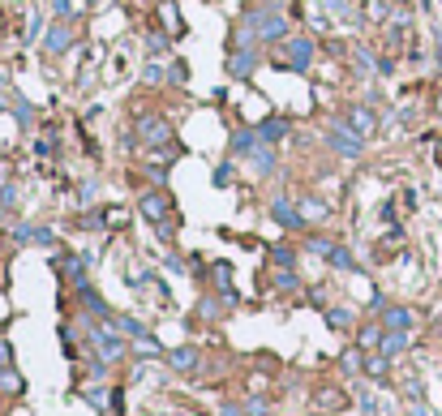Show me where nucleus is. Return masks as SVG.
<instances>
[{
	"label": "nucleus",
	"instance_id": "17",
	"mask_svg": "<svg viewBox=\"0 0 442 416\" xmlns=\"http://www.w3.org/2000/svg\"><path fill=\"white\" fill-rule=\"evenodd\" d=\"M327 262L335 266V271H352V266H357L352 249H343V244H331V253H327Z\"/></svg>",
	"mask_w": 442,
	"mask_h": 416
},
{
	"label": "nucleus",
	"instance_id": "22",
	"mask_svg": "<svg viewBox=\"0 0 442 416\" xmlns=\"http://www.w3.org/2000/svg\"><path fill=\"white\" fill-rule=\"evenodd\" d=\"M327 322H331L335 331H348V326H352V313H348V309H339V305H335V309H327Z\"/></svg>",
	"mask_w": 442,
	"mask_h": 416
},
{
	"label": "nucleus",
	"instance_id": "29",
	"mask_svg": "<svg viewBox=\"0 0 442 416\" xmlns=\"http://www.w3.org/2000/svg\"><path fill=\"white\" fill-rule=\"evenodd\" d=\"M146 47H151V52H163L167 39H163V35H151V39H146Z\"/></svg>",
	"mask_w": 442,
	"mask_h": 416
},
{
	"label": "nucleus",
	"instance_id": "15",
	"mask_svg": "<svg viewBox=\"0 0 442 416\" xmlns=\"http://www.w3.org/2000/svg\"><path fill=\"white\" fill-rule=\"evenodd\" d=\"M275 159H279V155H275V146H266V142H262V146H258V151L249 155V163L258 167V172H262V176H266V172H275Z\"/></svg>",
	"mask_w": 442,
	"mask_h": 416
},
{
	"label": "nucleus",
	"instance_id": "27",
	"mask_svg": "<svg viewBox=\"0 0 442 416\" xmlns=\"http://www.w3.org/2000/svg\"><path fill=\"white\" fill-rule=\"evenodd\" d=\"M331 244H335V240H327V236H313V240H309V249L327 258V253H331Z\"/></svg>",
	"mask_w": 442,
	"mask_h": 416
},
{
	"label": "nucleus",
	"instance_id": "2",
	"mask_svg": "<svg viewBox=\"0 0 442 416\" xmlns=\"http://www.w3.org/2000/svg\"><path fill=\"white\" fill-rule=\"evenodd\" d=\"M331 151L335 155H343V159H361L365 155V138L348 125V120H331Z\"/></svg>",
	"mask_w": 442,
	"mask_h": 416
},
{
	"label": "nucleus",
	"instance_id": "10",
	"mask_svg": "<svg viewBox=\"0 0 442 416\" xmlns=\"http://www.w3.org/2000/svg\"><path fill=\"white\" fill-rule=\"evenodd\" d=\"M343 120H348V125H352L361 138L374 133V112H370V108H348V116H343Z\"/></svg>",
	"mask_w": 442,
	"mask_h": 416
},
{
	"label": "nucleus",
	"instance_id": "14",
	"mask_svg": "<svg viewBox=\"0 0 442 416\" xmlns=\"http://www.w3.org/2000/svg\"><path fill=\"white\" fill-rule=\"evenodd\" d=\"M378 348H382V356H400V352L408 348V331H386V335L378 339Z\"/></svg>",
	"mask_w": 442,
	"mask_h": 416
},
{
	"label": "nucleus",
	"instance_id": "20",
	"mask_svg": "<svg viewBox=\"0 0 442 416\" xmlns=\"http://www.w3.org/2000/svg\"><path fill=\"white\" fill-rule=\"evenodd\" d=\"M133 352H142V356H159L163 348H159V339H155V335H146V331H142V335L133 339Z\"/></svg>",
	"mask_w": 442,
	"mask_h": 416
},
{
	"label": "nucleus",
	"instance_id": "6",
	"mask_svg": "<svg viewBox=\"0 0 442 416\" xmlns=\"http://www.w3.org/2000/svg\"><path fill=\"white\" fill-rule=\"evenodd\" d=\"M271 219H275L279 228H288V232H297V228H305V219H301L297 202H288V198H275V202H271Z\"/></svg>",
	"mask_w": 442,
	"mask_h": 416
},
{
	"label": "nucleus",
	"instance_id": "24",
	"mask_svg": "<svg viewBox=\"0 0 442 416\" xmlns=\"http://www.w3.org/2000/svg\"><path fill=\"white\" fill-rule=\"evenodd\" d=\"M167 78L177 82V86H185V82H189V65H185V60H172V69H167Z\"/></svg>",
	"mask_w": 442,
	"mask_h": 416
},
{
	"label": "nucleus",
	"instance_id": "4",
	"mask_svg": "<svg viewBox=\"0 0 442 416\" xmlns=\"http://www.w3.org/2000/svg\"><path fill=\"white\" fill-rule=\"evenodd\" d=\"M138 138L146 146H167L172 142V129H167V120H159V116H142L138 120Z\"/></svg>",
	"mask_w": 442,
	"mask_h": 416
},
{
	"label": "nucleus",
	"instance_id": "11",
	"mask_svg": "<svg viewBox=\"0 0 442 416\" xmlns=\"http://www.w3.org/2000/svg\"><path fill=\"white\" fill-rule=\"evenodd\" d=\"M142 215L151 219V224H163V215H167V198H163V193H146V198H142Z\"/></svg>",
	"mask_w": 442,
	"mask_h": 416
},
{
	"label": "nucleus",
	"instance_id": "3",
	"mask_svg": "<svg viewBox=\"0 0 442 416\" xmlns=\"http://www.w3.org/2000/svg\"><path fill=\"white\" fill-rule=\"evenodd\" d=\"M262 65V52H258V43H245V47H232V56H228V73L232 78H249V73Z\"/></svg>",
	"mask_w": 442,
	"mask_h": 416
},
{
	"label": "nucleus",
	"instance_id": "1",
	"mask_svg": "<svg viewBox=\"0 0 442 416\" xmlns=\"http://www.w3.org/2000/svg\"><path fill=\"white\" fill-rule=\"evenodd\" d=\"M240 31H249V39H254V43H271V39H279V35L288 31V22H284L279 5H258V9L245 13Z\"/></svg>",
	"mask_w": 442,
	"mask_h": 416
},
{
	"label": "nucleus",
	"instance_id": "31",
	"mask_svg": "<svg viewBox=\"0 0 442 416\" xmlns=\"http://www.w3.org/2000/svg\"><path fill=\"white\" fill-rule=\"evenodd\" d=\"M0 365H9V344L0 339Z\"/></svg>",
	"mask_w": 442,
	"mask_h": 416
},
{
	"label": "nucleus",
	"instance_id": "19",
	"mask_svg": "<svg viewBox=\"0 0 442 416\" xmlns=\"http://www.w3.org/2000/svg\"><path fill=\"white\" fill-rule=\"evenodd\" d=\"M232 176H236V163L228 159V163H219L215 172H211V185H215V189H224V185H232Z\"/></svg>",
	"mask_w": 442,
	"mask_h": 416
},
{
	"label": "nucleus",
	"instance_id": "30",
	"mask_svg": "<svg viewBox=\"0 0 442 416\" xmlns=\"http://www.w3.org/2000/svg\"><path fill=\"white\" fill-rule=\"evenodd\" d=\"M370 374H374V378L386 374V356H374V360H370Z\"/></svg>",
	"mask_w": 442,
	"mask_h": 416
},
{
	"label": "nucleus",
	"instance_id": "28",
	"mask_svg": "<svg viewBox=\"0 0 442 416\" xmlns=\"http://www.w3.org/2000/svg\"><path fill=\"white\" fill-rule=\"evenodd\" d=\"M142 78H146V82H163V69H159V65H146Z\"/></svg>",
	"mask_w": 442,
	"mask_h": 416
},
{
	"label": "nucleus",
	"instance_id": "9",
	"mask_svg": "<svg viewBox=\"0 0 442 416\" xmlns=\"http://www.w3.org/2000/svg\"><path fill=\"white\" fill-rule=\"evenodd\" d=\"M288 56H292V69L305 73L313 60V39H288Z\"/></svg>",
	"mask_w": 442,
	"mask_h": 416
},
{
	"label": "nucleus",
	"instance_id": "25",
	"mask_svg": "<svg viewBox=\"0 0 442 416\" xmlns=\"http://www.w3.org/2000/svg\"><path fill=\"white\" fill-rule=\"evenodd\" d=\"M22 202V189L17 185H0V206H17Z\"/></svg>",
	"mask_w": 442,
	"mask_h": 416
},
{
	"label": "nucleus",
	"instance_id": "23",
	"mask_svg": "<svg viewBox=\"0 0 442 416\" xmlns=\"http://www.w3.org/2000/svg\"><path fill=\"white\" fill-rule=\"evenodd\" d=\"M13 116H17V125H22V129H31V120H35V112H31L26 99H17V103H13Z\"/></svg>",
	"mask_w": 442,
	"mask_h": 416
},
{
	"label": "nucleus",
	"instance_id": "13",
	"mask_svg": "<svg viewBox=\"0 0 442 416\" xmlns=\"http://www.w3.org/2000/svg\"><path fill=\"white\" fill-rule=\"evenodd\" d=\"M297 210H301L305 224H318V219H327V215H331L322 198H301V202H297Z\"/></svg>",
	"mask_w": 442,
	"mask_h": 416
},
{
	"label": "nucleus",
	"instance_id": "18",
	"mask_svg": "<svg viewBox=\"0 0 442 416\" xmlns=\"http://www.w3.org/2000/svg\"><path fill=\"white\" fill-rule=\"evenodd\" d=\"M120 352H125V344H120L116 335H99V356H104V360H116Z\"/></svg>",
	"mask_w": 442,
	"mask_h": 416
},
{
	"label": "nucleus",
	"instance_id": "8",
	"mask_svg": "<svg viewBox=\"0 0 442 416\" xmlns=\"http://www.w3.org/2000/svg\"><path fill=\"white\" fill-rule=\"evenodd\" d=\"M258 146H262L258 129H232V159H249Z\"/></svg>",
	"mask_w": 442,
	"mask_h": 416
},
{
	"label": "nucleus",
	"instance_id": "16",
	"mask_svg": "<svg viewBox=\"0 0 442 416\" xmlns=\"http://www.w3.org/2000/svg\"><path fill=\"white\" fill-rule=\"evenodd\" d=\"M167 365H172V369H193V365H198V348H177V352H167Z\"/></svg>",
	"mask_w": 442,
	"mask_h": 416
},
{
	"label": "nucleus",
	"instance_id": "12",
	"mask_svg": "<svg viewBox=\"0 0 442 416\" xmlns=\"http://www.w3.org/2000/svg\"><path fill=\"white\" fill-rule=\"evenodd\" d=\"M382 326H386V331H408V326H412V309L391 305V309L382 313Z\"/></svg>",
	"mask_w": 442,
	"mask_h": 416
},
{
	"label": "nucleus",
	"instance_id": "32",
	"mask_svg": "<svg viewBox=\"0 0 442 416\" xmlns=\"http://www.w3.org/2000/svg\"><path fill=\"white\" fill-rule=\"evenodd\" d=\"M90 5H95V0H90Z\"/></svg>",
	"mask_w": 442,
	"mask_h": 416
},
{
	"label": "nucleus",
	"instance_id": "21",
	"mask_svg": "<svg viewBox=\"0 0 442 416\" xmlns=\"http://www.w3.org/2000/svg\"><path fill=\"white\" fill-rule=\"evenodd\" d=\"M0 390H5V395H17L22 390V378L9 369V365H0Z\"/></svg>",
	"mask_w": 442,
	"mask_h": 416
},
{
	"label": "nucleus",
	"instance_id": "5",
	"mask_svg": "<svg viewBox=\"0 0 442 416\" xmlns=\"http://www.w3.org/2000/svg\"><path fill=\"white\" fill-rule=\"evenodd\" d=\"M69 47H73V26H69V22L60 17L56 26L47 31V39H43V52H47V56H65Z\"/></svg>",
	"mask_w": 442,
	"mask_h": 416
},
{
	"label": "nucleus",
	"instance_id": "26",
	"mask_svg": "<svg viewBox=\"0 0 442 416\" xmlns=\"http://www.w3.org/2000/svg\"><path fill=\"white\" fill-rule=\"evenodd\" d=\"M378 339H382L378 326H365V331H361V348H378Z\"/></svg>",
	"mask_w": 442,
	"mask_h": 416
},
{
	"label": "nucleus",
	"instance_id": "7",
	"mask_svg": "<svg viewBox=\"0 0 442 416\" xmlns=\"http://www.w3.org/2000/svg\"><path fill=\"white\" fill-rule=\"evenodd\" d=\"M288 133H292V125H288L284 116H266L262 125H258V138H262L266 146H279V142H284Z\"/></svg>",
	"mask_w": 442,
	"mask_h": 416
}]
</instances>
